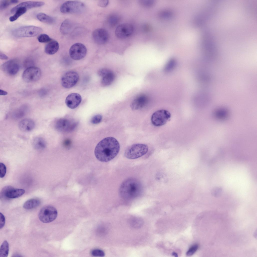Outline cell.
Segmentation results:
<instances>
[{
	"label": "cell",
	"instance_id": "obj_1",
	"mask_svg": "<svg viewBox=\"0 0 257 257\" xmlns=\"http://www.w3.org/2000/svg\"><path fill=\"white\" fill-rule=\"evenodd\" d=\"M120 149V145L118 141L113 137H108L103 139L97 144L94 154L99 161L107 162L116 156Z\"/></svg>",
	"mask_w": 257,
	"mask_h": 257
},
{
	"label": "cell",
	"instance_id": "obj_2",
	"mask_svg": "<svg viewBox=\"0 0 257 257\" xmlns=\"http://www.w3.org/2000/svg\"><path fill=\"white\" fill-rule=\"evenodd\" d=\"M143 190L142 185L140 181L135 178H130L121 184L119 188V193L123 199L130 200L140 196Z\"/></svg>",
	"mask_w": 257,
	"mask_h": 257
},
{
	"label": "cell",
	"instance_id": "obj_3",
	"mask_svg": "<svg viewBox=\"0 0 257 257\" xmlns=\"http://www.w3.org/2000/svg\"><path fill=\"white\" fill-rule=\"evenodd\" d=\"M42 31V29L34 26H26L17 28L13 30L12 34L17 38L32 37L38 35Z\"/></svg>",
	"mask_w": 257,
	"mask_h": 257
},
{
	"label": "cell",
	"instance_id": "obj_4",
	"mask_svg": "<svg viewBox=\"0 0 257 257\" xmlns=\"http://www.w3.org/2000/svg\"><path fill=\"white\" fill-rule=\"evenodd\" d=\"M148 146L146 144H133L126 149L124 152V156L126 158L129 159H135L145 154L148 152Z\"/></svg>",
	"mask_w": 257,
	"mask_h": 257
},
{
	"label": "cell",
	"instance_id": "obj_5",
	"mask_svg": "<svg viewBox=\"0 0 257 257\" xmlns=\"http://www.w3.org/2000/svg\"><path fill=\"white\" fill-rule=\"evenodd\" d=\"M85 5L83 3L78 1H68L61 6L60 10L63 13L80 14L84 11Z\"/></svg>",
	"mask_w": 257,
	"mask_h": 257
},
{
	"label": "cell",
	"instance_id": "obj_6",
	"mask_svg": "<svg viewBox=\"0 0 257 257\" xmlns=\"http://www.w3.org/2000/svg\"><path fill=\"white\" fill-rule=\"evenodd\" d=\"M57 212L54 207L47 205L44 206L40 210L38 217L40 220L44 223H48L53 221L56 218Z\"/></svg>",
	"mask_w": 257,
	"mask_h": 257
},
{
	"label": "cell",
	"instance_id": "obj_7",
	"mask_svg": "<svg viewBox=\"0 0 257 257\" xmlns=\"http://www.w3.org/2000/svg\"><path fill=\"white\" fill-rule=\"evenodd\" d=\"M171 114L168 111L161 109L155 112L151 117V121L154 126H160L165 124L170 118Z\"/></svg>",
	"mask_w": 257,
	"mask_h": 257
},
{
	"label": "cell",
	"instance_id": "obj_8",
	"mask_svg": "<svg viewBox=\"0 0 257 257\" xmlns=\"http://www.w3.org/2000/svg\"><path fill=\"white\" fill-rule=\"evenodd\" d=\"M41 75V71L39 68L32 66L27 68L24 71L22 74V78L26 82H34L38 81L40 79Z\"/></svg>",
	"mask_w": 257,
	"mask_h": 257
},
{
	"label": "cell",
	"instance_id": "obj_9",
	"mask_svg": "<svg viewBox=\"0 0 257 257\" xmlns=\"http://www.w3.org/2000/svg\"><path fill=\"white\" fill-rule=\"evenodd\" d=\"M79 76L76 72L70 71L66 73L62 77L61 84L63 87L69 88L74 86L79 79Z\"/></svg>",
	"mask_w": 257,
	"mask_h": 257
},
{
	"label": "cell",
	"instance_id": "obj_10",
	"mask_svg": "<svg viewBox=\"0 0 257 257\" xmlns=\"http://www.w3.org/2000/svg\"><path fill=\"white\" fill-rule=\"evenodd\" d=\"M77 124V122L73 120L67 118H60L56 121L55 127L59 132H68L75 129Z\"/></svg>",
	"mask_w": 257,
	"mask_h": 257
},
{
	"label": "cell",
	"instance_id": "obj_11",
	"mask_svg": "<svg viewBox=\"0 0 257 257\" xmlns=\"http://www.w3.org/2000/svg\"><path fill=\"white\" fill-rule=\"evenodd\" d=\"M87 49L85 46L80 43H76L73 44L69 50L70 55L71 57L75 60H79L83 58L86 56Z\"/></svg>",
	"mask_w": 257,
	"mask_h": 257
},
{
	"label": "cell",
	"instance_id": "obj_12",
	"mask_svg": "<svg viewBox=\"0 0 257 257\" xmlns=\"http://www.w3.org/2000/svg\"><path fill=\"white\" fill-rule=\"evenodd\" d=\"M25 192V190L23 189L15 188L10 185L5 186L2 190L0 192L1 198L9 199H14L20 197Z\"/></svg>",
	"mask_w": 257,
	"mask_h": 257
},
{
	"label": "cell",
	"instance_id": "obj_13",
	"mask_svg": "<svg viewBox=\"0 0 257 257\" xmlns=\"http://www.w3.org/2000/svg\"><path fill=\"white\" fill-rule=\"evenodd\" d=\"M134 27L131 24L124 23L118 25L115 31V34L118 38L123 39L131 36L134 32Z\"/></svg>",
	"mask_w": 257,
	"mask_h": 257
},
{
	"label": "cell",
	"instance_id": "obj_14",
	"mask_svg": "<svg viewBox=\"0 0 257 257\" xmlns=\"http://www.w3.org/2000/svg\"><path fill=\"white\" fill-rule=\"evenodd\" d=\"M92 37L95 42L97 44H103L106 43L109 38V34L105 29L98 28L94 30L92 33Z\"/></svg>",
	"mask_w": 257,
	"mask_h": 257
},
{
	"label": "cell",
	"instance_id": "obj_15",
	"mask_svg": "<svg viewBox=\"0 0 257 257\" xmlns=\"http://www.w3.org/2000/svg\"><path fill=\"white\" fill-rule=\"evenodd\" d=\"M2 70L11 75L16 74L18 72L20 66L18 62L14 59L10 60L5 62L2 66Z\"/></svg>",
	"mask_w": 257,
	"mask_h": 257
},
{
	"label": "cell",
	"instance_id": "obj_16",
	"mask_svg": "<svg viewBox=\"0 0 257 257\" xmlns=\"http://www.w3.org/2000/svg\"><path fill=\"white\" fill-rule=\"evenodd\" d=\"M82 101V97L80 94L77 93H72L66 97L65 103L67 106L71 109L77 108Z\"/></svg>",
	"mask_w": 257,
	"mask_h": 257
},
{
	"label": "cell",
	"instance_id": "obj_17",
	"mask_svg": "<svg viewBox=\"0 0 257 257\" xmlns=\"http://www.w3.org/2000/svg\"><path fill=\"white\" fill-rule=\"evenodd\" d=\"M148 101V98L146 95L140 94L133 100L131 105V107L134 110L141 109L146 105Z\"/></svg>",
	"mask_w": 257,
	"mask_h": 257
},
{
	"label": "cell",
	"instance_id": "obj_18",
	"mask_svg": "<svg viewBox=\"0 0 257 257\" xmlns=\"http://www.w3.org/2000/svg\"><path fill=\"white\" fill-rule=\"evenodd\" d=\"M44 2L42 1H28L22 2L13 8L11 10V13H13L19 8L24 7L27 9L40 7L43 6Z\"/></svg>",
	"mask_w": 257,
	"mask_h": 257
},
{
	"label": "cell",
	"instance_id": "obj_19",
	"mask_svg": "<svg viewBox=\"0 0 257 257\" xmlns=\"http://www.w3.org/2000/svg\"><path fill=\"white\" fill-rule=\"evenodd\" d=\"M76 27L75 23L69 19H67L61 24L60 28L61 33L66 35L71 33Z\"/></svg>",
	"mask_w": 257,
	"mask_h": 257
},
{
	"label": "cell",
	"instance_id": "obj_20",
	"mask_svg": "<svg viewBox=\"0 0 257 257\" xmlns=\"http://www.w3.org/2000/svg\"><path fill=\"white\" fill-rule=\"evenodd\" d=\"M35 126L34 121L29 118H25L21 120L19 124V127L21 131L25 132L32 130Z\"/></svg>",
	"mask_w": 257,
	"mask_h": 257
},
{
	"label": "cell",
	"instance_id": "obj_21",
	"mask_svg": "<svg viewBox=\"0 0 257 257\" xmlns=\"http://www.w3.org/2000/svg\"><path fill=\"white\" fill-rule=\"evenodd\" d=\"M59 44L55 40H52L45 46V51L49 55H52L56 53L58 50Z\"/></svg>",
	"mask_w": 257,
	"mask_h": 257
},
{
	"label": "cell",
	"instance_id": "obj_22",
	"mask_svg": "<svg viewBox=\"0 0 257 257\" xmlns=\"http://www.w3.org/2000/svg\"><path fill=\"white\" fill-rule=\"evenodd\" d=\"M101 81V85L104 86H106L110 85L114 81L115 75L111 71L102 76Z\"/></svg>",
	"mask_w": 257,
	"mask_h": 257
},
{
	"label": "cell",
	"instance_id": "obj_23",
	"mask_svg": "<svg viewBox=\"0 0 257 257\" xmlns=\"http://www.w3.org/2000/svg\"><path fill=\"white\" fill-rule=\"evenodd\" d=\"M32 145L34 148L37 150H42L46 147L45 141L43 138L38 137L34 138L32 141Z\"/></svg>",
	"mask_w": 257,
	"mask_h": 257
},
{
	"label": "cell",
	"instance_id": "obj_24",
	"mask_svg": "<svg viewBox=\"0 0 257 257\" xmlns=\"http://www.w3.org/2000/svg\"><path fill=\"white\" fill-rule=\"evenodd\" d=\"M37 17L40 21L46 24H52L55 22L53 18L42 13L38 14L37 15Z\"/></svg>",
	"mask_w": 257,
	"mask_h": 257
},
{
	"label": "cell",
	"instance_id": "obj_25",
	"mask_svg": "<svg viewBox=\"0 0 257 257\" xmlns=\"http://www.w3.org/2000/svg\"><path fill=\"white\" fill-rule=\"evenodd\" d=\"M40 203V201L38 199H31L28 200L24 203L23 207L26 209H31L38 206Z\"/></svg>",
	"mask_w": 257,
	"mask_h": 257
},
{
	"label": "cell",
	"instance_id": "obj_26",
	"mask_svg": "<svg viewBox=\"0 0 257 257\" xmlns=\"http://www.w3.org/2000/svg\"><path fill=\"white\" fill-rule=\"evenodd\" d=\"M9 243L7 240H5L1 245L0 249V257H7L9 252Z\"/></svg>",
	"mask_w": 257,
	"mask_h": 257
},
{
	"label": "cell",
	"instance_id": "obj_27",
	"mask_svg": "<svg viewBox=\"0 0 257 257\" xmlns=\"http://www.w3.org/2000/svg\"><path fill=\"white\" fill-rule=\"evenodd\" d=\"M27 109L22 107L13 111L12 114V117L15 119H19L23 117L27 112Z\"/></svg>",
	"mask_w": 257,
	"mask_h": 257
},
{
	"label": "cell",
	"instance_id": "obj_28",
	"mask_svg": "<svg viewBox=\"0 0 257 257\" xmlns=\"http://www.w3.org/2000/svg\"><path fill=\"white\" fill-rule=\"evenodd\" d=\"M27 9L24 7L18 9L15 12V14L9 18V20L13 22L16 20L20 17L25 13Z\"/></svg>",
	"mask_w": 257,
	"mask_h": 257
},
{
	"label": "cell",
	"instance_id": "obj_29",
	"mask_svg": "<svg viewBox=\"0 0 257 257\" xmlns=\"http://www.w3.org/2000/svg\"><path fill=\"white\" fill-rule=\"evenodd\" d=\"M119 19L120 18L118 16L115 14H112L109 16L108 21L109 24L111 26H114L118 23Z\"/></svg>",
	"mask_w": 257,
	"mask_h": 257
},
{
	"label": "cell",
	"instance_id": "obj_30",
	"mask_svg": "<svg viewBox=\"0 0 257 257\" xmlns=\"http://www.w3.org/2000/svg\"><path fill=\"white\" fill-rule=\"evenodd\" d=\"M37 40L40 43H47L52 40V39L49 36L45 34H42L39 35L38 37Z\"/></svg>",
	"mask_w": 257,
	"mask_h": 257
},
{
	"label": "cell",
	"instance_id": "obj_31",
	"mask_svg": "<svg viewBox=\"0 0 257 257\" xmlns=\"http://www.w3.org/2000/svg\"><path fill=\"white\" fill-rule=\"evenodd\" d=\"M222 188L219 187H216L214 188L211 191L212 195L214 197H218L220 196L222 194Z\"/></svg>",
	"mask_w": 257,
	"mask_h": 257
},
{
	"label": "cell",
	"instance_id": "obj_32",
	"mask_svg": "<svg viewBox=\"0 0 257 257\" xmlns=\"http://www.w3.org/2000/svg\"><path fill=\"white\" fill-rule=\"evenodd\" d=\"M140 3L143 7L148 8L152 6L155 2L153 0H141L140 1Z\"/></svg>",
	"mask_w": 257,
	"mask_h": 257
},
{
	"label": "cell",
	"instance_id": "obj_33",
	"mask_svg": "<svg viewBox=\"0 0 257 257\" xmlns=\"http://www.w3.org/2000/svg\"><path fill=\"white\" fill-rule=\"evenodd\" d=\"M102 118V115L100 114H96L93 116L91 120V122L93 124H97L100 122Z\"/></svg>",
	"mask_w": 257,
	"mask_h": 257
},
{
	"label": "cell",
	"instance_id": "obj_34",
	"mask_svg": "<svg viewBox=\"0 0 257 257\" xmlns=\"http://www.w3.org/2000/svg\"><path fill=\"white\" fill-rule=\"evenodd\" d=\"M199 246L197 244H195L191 246L186 253V255L188 256L192 255L198 249Z\"/></svg>",
	"mask_w": 257,
	"mask_h": 257
},
{
	"label": "cell",
	"instance_id": "obj_35",
	"mask_svg": "<svg viewBox=\"0 0 257 257\" xmlns=\"http://www.w3.org/2000/svg\"><path fill=\"white\" fill-rule=\"evenodd\" d=\"M91 255L94 256L103 257L105 255V253L102 250L98 249H94L91 252Z\"/></svg>",
	"mask_w": 257,
	"mask_h": 257
},
{
	"label": "cell",
	"instance_id": "obj_36",
	"mask_svg": "<svg viewBox=\"0 0 257 257\" xmlns=\"http://www.w3.org/2000/svg\"><path fill=\"white\" fill-rule=\"evenodd\" d=\"M7 171V168L4 164L2 162L0 163V177H4L5 176Z\"/></svg>",
	"mask_w": 257,
	"mask_h": 257
},
{
	"label": "cell",
	"instance_id": "obj_37",
	"mask_svg": "<svg viewBox=\"0 0 257 257\" xmlns=\"http://www.w3.org/2000/svg\"><path fill=\"white\" fill-rule=\"evenodd\" d=\"M227 111L224 109L218 110L216 112V115L219 118H224L226 116Z\"/></svg>",
	"mask_w": 257,
	"mask_h": 257
},
{
	"label": "cell",
	"instance_id": "obj_38",
	"mask_svg": "<svg viewBox=\"0 0 257 257\" xmlns=\"http://www.w3.org/2000/svg\"><path fill=\"white\" fill-rule=\"evenodd\" d=\"M10 4H11L10 1H1L0 3V10H3L7 8L10 5Z\"/></svg>",
	"mask_w": 257,
	"mask_h": 257
},
{
	"label": "cell",
	"instance_id": "obj_39",
	"mask_svg": "<svg viewBox=\"0 0 257 257\" xmlns=\"http://www.w3.org/2000/svg\"><path fill=\"white\" fill-rule=\"evenodd\" d=\"M141 220L139 219H135L132 221V225L134 227H138L141 225L142 223Z\"/></svg>",
	"mask_w": 257,
	"mask_h": 257
},
{
	"label": "cell",
	"instance_id": "obj_40",
	"mask_svg": "<svg viewBox=\"0 0 257 257\" xmlns=\"http://www.w3.org/2000/svg\"><path fill=\"white\" fill-rule=\"evenodd\" d=\"M109 1L108 0H102L99 1L98 3V5L101 7H105L108 4Z\"/></svg>",
	"mask_w": 257,
	"mask_h": 257
},
{
	"label": "cell",
	"instance_id": "obj_41",
	"mask_svg": "<svg viewBox=\"0 0 257 257\" xmlns=\"http://www.w3.org/2000/svg\"><path fill=\"white\" fill-rule=\"evenodd\" d=\"M0 229L2 228L4 226L5 222V219L4 216L1 213H0Z\"/></svg>",
	"mask_w": 257,
	"mask_h": 257
},
{
	"label": "cell",
	"instance_id": "obj_42",
	"mask_svg": "<svg viewBox=\"0 0 257 257\" xmlns=\"http://www.w3.org/2000/svg\"><path fill=\"white\" fill-rule=\"evenodd\" d=\"M47 94V91L46 89H42L39 91V95L41 97H44Z\"/></svg>",
	"mask_w": 257,
	"mask_h": 257
},
{
	"label": "cell",
	"instance_id": "obj_43",
	"mask_svg": "<svg viewBox=\"0 0 257 257\" xmlns=\"http://www.w3.org/2000/svg\"><path fill=\"white\" fill-rule=\"evenodd\" d=\"M0 58L2 59H7L8 58V56L0 52Z\"/></svg>",
	"mask_w": 257,
	"mask_h": 257
},
{
	"label": "cell",
	"instance_id": "obj_44",
	"mask_svg": "<svg viewBox=\"0 0 257 257\" xmlns=\"http://www.w3.org/2000/svg\"><path fill=\"white\" fill-rule=\"evenodd\" d=\"M8 93L6 91L2 90L1 89L0 90V95H6Z\"/></svg>",
	"mask_w": 257,
	"mask_h": 257
},
{
	"label": "cell",
	"instance_id": "obj_45",
	"mask_svg": "<svg viewBox=\"0 0 257 257\" xmlns=\"http://www.w3.org/2000/svg\"><path fill=\"white\" fill-rule=\"evenodd\" d=\"M65 144L66 146L69 145V144H70V141L68 140H67L65 141Z\"/></svg>",
	"mask_w": 257,
	"mask_h": 257
},
{
	"label": "cell",
	"instance_id": "obj_46",
	"mask_svg": "<svg viewBox=\"0 0 257 257\" xmlns=\"http://www.w3.org/2000/svg\"><path fill=\"white\" fill-rule=\"evenodd\" d=\"M11 4H16L18 3L19 1L17 0H12L10 1Z\"/></svg>",
	"mask_w": 257,
	"mask_h": 257
},
{
	"label": "cell",
	"instance_id": "obj_47",
	"mask_svg": "<svg viewBox=\"0 0 257 257\" xmlns=\"http://www.w3.org/2000/svg\"><path fill=\"white\" fill-rule=\"evenodd\" d=\"M172 255H173L174 256H175V257H177V256H178L177 254V253H175V252H173V253H172Z\"/></svg>",
	"mask_w": 257,
	"mask_h": 257
}]
</instances>
